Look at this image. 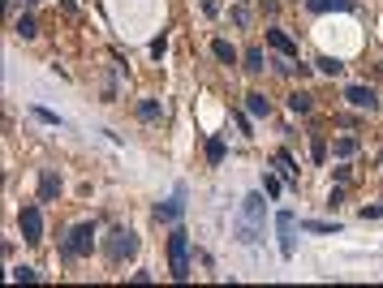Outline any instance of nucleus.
Wrapping results in <instances>:
<instances>
[{"mask_svg": "<svg viewBox=\"0 0 383 288\" xmlns=\"http://www.w3.org/2000/svg\"><path fill=\"white\" fill-rule=\"evenodd\" d=\"M271 163H276V172H280L285 181H297V163H293L289 151H276V155H271Z\"/></svg>", "mask_w": 383, "mask_h": 288, "instance_id": "12", "label": "nucleus"}, {"mask_svg": "<svg viewBox=\"0 0 383 288\" xmlns=\"http://www.w3.org/2000/svg\"><path fill=\"white\" fill-rule=\"evenodd\" d=\"M91 246H95V224H74L69 237H65V254L82 258V254H91Z\"/></svg>", "mask_w": 383, "mask_h": 288, "instance_id": "4", "label": "nucleus"}, {"mask_svg": "<svg viewBox=\"0 0 383 288\" xmlns=\"http://www.w3.org/2000/svg\"><path fill=\"white\" fill-rule=\"evenodd\" d=\"M13 280H18V284H22V280H26V284H35V280H39V271H35V267H13Z\"/></svg>", "mask_w": 383, "mask_h": 288, "instance_id": "23", "label": "nucleus"}, {"mask_svg": "<svg viewBox=\"0 0 383 288\" xmlns=\"http://www.w3.org/2000/svg\"><path fill=\"white\" fill-rule=\"evenodd\" d=\"M18 228H22V241L39 246V241H43V211H39V207H22V211H18Z\"/></svg>", "mask_w": 383, "mask_h": 288, "instance_id": "5", "label": "nucleus"}, {"mask_svg": "<svg viewBox=\"0 0 383 288\" xmlns=\"http://www.w3.org/2000/svg\"><path fill=\"white\" fill-rule=\"evenodd\" d=\"M30 112H35L39 121H47V125H61V121H57V112H47V108H30Z\"/></svg>", "mask_w": 383, "mask_h": 288, "instance_id": "24", "label": "nucleus"}, {"mask_svg": "<svg viewBox=\"0 0 383 288\" xmlns=\"http://www.w3.org/2000/svg\"><path fill=\"white\" fill-rule=\"evenodd\" d=\"M319 74H327V78H336V74H345V61H341V56H319Z\"/></svg>", "mask_w": 383, "mask_h": 288, "instance_id": "18", "label": "nucleus"}, {"mask_svg": "<svg viewBox=\"0 0 383 288\" xmlns=\"http://www.w3.org/2000/svg\"><path fill=\"white\" fill-rule=\"evenodd\" d=\"M267 43H271V47H276L280 56H289V61H293V56H297V43H293V39H289L285 30H276V26H271V30H267Z\"/></svg>", "mask_w": 383, "mask_h": 288, "instance_id": "9", "label": "nucleus"}, {"mask_svg": "<svg viewBox=\"0 0 383 288\" xmlns=\"http://www.w3.org/2000/svg\"><path fill=\"white\" fill-rule=\"evenodd\" d=\"M241 69H246V74H263V69H267L263 47H246V52H241Z\"/></svg>", "mask_w": 383, "mask_h": 288, "instance_id": "10", "label": "nucleus"}, {"mask_svg": "<svg viewBox=\"0 0 383 288\" xmlns=\"http://www.w3.org/2000/svg\"><path fill=\"white\" fill-rule=\"evenodd\" d=\"M258 224H263V194H250L241 202V219H237V241L254 246L258 241Z\"/></svg>", "mask_w": 383, "mask_h": 288, "instance_id": "1", "label": "nucleus"}, {"mask_svg": "<svg viewBox=\"0 0 383 288\" xmlns=\"http://www.w3.org/2000/svg\"><path fill=\"white\" fill-rule=\"evenodd\" d=\"M57 194H61V177H57V172H43V177H39V202H52Z\"/></svg>", "mask_w": 383, "mask_h": 288, "instance_id": "11", "label": "nucleus"}, {"mask_svg": "<svg viewBox=\"0 0 383 288\" xmlns=\"http://www.w3.org/2000/svg\"><path fill=\"white\" fill-rule=\"evenodd\" d=\"M332 155H336V159H349V155H358V138H353V134H341V138L332 142Z\"/></svg>", "mask_w": 383, "mask_h": 288, "instance_id": "15", "label": "nucleus"}, {"mask_svg": "<svg viewBox=\"0 0 383 288\" xmlns=\"http://www.w3.org/2000/svg\"><path fill=\"white\" fill-rule=\"evenodd\" d=\"M345 99H349L353 108H366V112H375V108H379V95H375V86H362V82L345 86Z\"/></svg>", "mask_w": 383, "mask_h": 288, "instance_id": "7", "label": "nucleus"}, {"mask_svg": "<svg viewBox=\"0 0 383 288\" xmlns=\"http://www.w3.org/2000/svg\"><path fill=\"white\" fill-rule=\"evenodd\" d=\"M138 117H142V121H159V117H164V108H159L155 99H142V103H138Z\"/></svg>", "mask_w": 383, "mask_h": 288, "instance_id": "19", "label": "nucleus"}, {"mask_svg": "<svg viewBox=\"0 0 383 288\" xmlns=\"http://www.w3.org/2000/svg\"><path fill=\"white\" fill-rule=\"evenodd\" d=\"M103 250H108V258H113V263H125V258L138 254V233H134V228H113Z\"/></svg>", "mask_w": 383, "mask_h": 288, "instance_id": "3", "label": "nucleus"}, {"mask_svg": "<svg viewBox=\"0 0 383 288\" xmlns=\"http://www.w3.org/2000/svg\"><path fill=\"white\" fill-rule=\"evenodd\" d=\"M263 190H267L271 198H276V194H280V181H276V177H263Z\"/></svg>", "mask_w": 383, "mask_h": 288, "instance_id": "25", "label": "nucleus"}, {"mask_svg": "<svg viewBox=\"0 0 383 288\" xmlns=\"http://www.w3.org/2000/svg\"><path fill=\"white\" fill-rule=\"evenodd\" d=\"M13 30H18L22 39H35V35H39V26H35V18H30V13H26V18H18V22H13Z\"/></svg>", "mask_w": 383, "mask_h": 288, "instance_id": "20", "label": "nucleus"}, {"mask_svg": "<svg viewBox=\"0 0 383 288\" xmlns=\"http://www.w3.org/2000/svg\"><path fill=\"white\" fill-rule=\"evenodd\" d=\"M293 228H297V215L293 211H280L276 215V233H280V254L293 258Z\"/></svg>", "mask_w": 383, "mask_h": 288, "instance_id": "6", "label": "nucleus"}, {"mask_svg": "<svg viewBox=\"0 0 383 288\" xmlns=\"http://www.w3.org/2000/svg\"><path fill=\"white\" fill-rule=\"evenodd\" d=\"M246 108L254 112V117H267V112H271V99H267L263 91H250V95H246Z\"/></svg>", "mask_w": 383, "mask_h": 288, "instance_id": "16", "label": "nucleus"}, {"mask_svg": "<svg viewBox=\"0 0 383 288\" xmlns=\"http://www.w3.org/2000/svg\"><path fill=\"white\" fill-rule=\"evenodd\" d=\"M211 52H215V61H224V65H237V61H241L237 47H233L229 39H215V43H211Z\"/></svg>", "mask_w": 383, "mask_h": 288, "instance_id": "14", "label": "nucleus"}, {"mask_svg": "<svg viewBox=\"0 0 383 288\" xmlns=\"http://www.w3.org/2000/svg\"><path fill=\"white\" fill-rule=\"evenodd\" d=\"M164 52H168V39H164V35H159V39L151 43V56H164Z\"/></svg>", "mask_w": 383, "mask_h": 288, "instance_id": "26", "label": "nucleus"}, {"mask_svg": "<svg viewBox=\"0 0 383 288\" xmlns=\"http://www.w3.org/2000/svg\"><path fill=\"white\" fill-rule=\"evenodd\" d=\"M310 108H314V95H306V91H293V95H289V112H297V117H306Z\"/></svg>", "mask_w": 383, "mask_h": 288, "instance_id": "17", "label": "nucleus"}, {"mask_svg": "<svg viewBox=\"0 0 383 288\" xmlns=\"http://www.w3.org/2000/svg\"><path fill=\"white\" fill-rule=\"evenodd\" d=\"M306 9H310V13H327V9L349 13V9H353V0H306Z\"/></svg>", "mask_w": 383, "mask_h": 288, "instance_id": "13", "label": "nucleus"}, {"mask_svg": "<svg viewBox=\"0 0 383 288\" xmlns=\"http://www.w3.org/2000/svg\"><path fill=\"white\" fill-rule=\"evenodd\" d=\"M168 267H173V280H190V237H185V228H173L168 233Z\"/></svg>", "mask_w": 383, "mask_h": 288, "instance_id": "2", "label": "nucleus"}, {"mask_svg": "<svg viewBox=\"0 0 383 288\" xmlns=\"http://www.w3.org/2000/svg\"><path fill=\"white\" fill-rule=\"evenodd\" d=\"M185 215V198L177 194V198H168V202H159L155 207V224H177Z\"/></svg>", "mask_w": 383, "mask_h": 288, "instance_id": "8", "label": "nucleus"}, {"mask_svg": "<svg viewBox=\"0 0 383 288\" xmlns=\"http://www.w3.org/2000/svg\"><path fill=\"white\" fill-rule=\"evenodd\" d=\"M207 159H211V163H220V159H224V142H220V138H211V142H207Z\"/></svg>", "mask_w": 383, "mask_h": 288, "instance_id": "22", "label": "nucleus"}, {"mask_svg": "<svg viewBox=\"0 0 383 288\" xmlns=\"http://www.w3.org/2000/svg\"><path fill=\"white\" fill-rule=\"evenodd\" d=\"M306 233H341V224H323V219H302Z\"/></svg>", "mask_w": 383, "mask_h": 288, "instance_id": "21", "label": "nucleus"}]
</instances>
